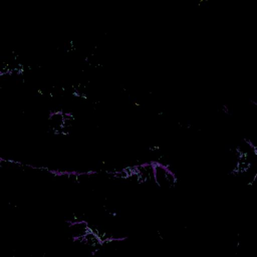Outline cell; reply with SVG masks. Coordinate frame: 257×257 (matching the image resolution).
Segmentation results:
<instances>
[{
	"label": "cell",
	"mask_w": 257,
	"mask_h": 257,
	"mask_svg": "<svg viewBox=\"0 0 257 257\" xmlns=\"http://www.w3.org/2000/svg\"><path fill=\"white\" fill-rule=\"evenodd\" d=\"M155 166V182L156 185L161 188L171 189L175 187L177 183V177L173 173V171L166 166L160 165L156 162H153Z\"/></svg>",
	"instance_id": "6da1fadb"
},
{
	"label": "cell",
	"mask_w": 257,
	"mask_h": 257,
	"mask_svg": "<svg viewBox=\"0 0 257 257\" xmlns=\"http://www.w3.org/2000/svg\"><path fill=\"white\" fill-rule=\"evenodd\" d=\"M88 232H89V225L85 220L74 222V223H69L68 228H67V233H68L69 237L72 239V241L75 238L84 236Z\"/></svg>",
	"instance_id": "7a4b0ae2"
}]
</instances>
